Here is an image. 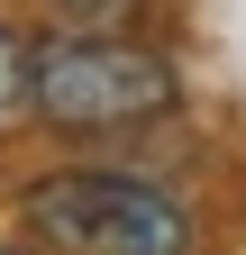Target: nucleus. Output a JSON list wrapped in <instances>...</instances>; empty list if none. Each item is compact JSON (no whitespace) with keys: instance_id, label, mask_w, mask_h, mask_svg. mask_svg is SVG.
I'll return each mask as SVG.
<instances>
[{"instance_id":"2","label":"nucleus","mask_w":246,"mask_h":255,"mask_svg":"<svg viewBox=\"0 0 246 255\" xmlns=\"http://www.w3.org/2000/svg\"><path fill=\"white\" fill-rule=\"evenodd\" d=\"M27 110L55 128H137L173 110V64L128 37H46L27 46Z\"/></svg>"},{"instance_id":"3","label":"nucleus","mask_w":246,"mask_h":255,"mask_svg":"<svg viewBox=\"0 0 246 255\" xmlns=\"http://www.w3.org/2000/svg\"><path fill=\"white\" fill-rule=\"evenodd\" d=\"M9 110H27V46L0 27V119H9Z\"/></svg>"},{"instance_id":"5","label":"nucleus","mask_w":246,"mask_h":255,"mask_svg":"<svg viewBox=\"0 0 246 255\" xmlns=\"http://www.w3.org/2000/svg\"><path fill=\"white\" fill-rule=\"evenodd\" d=\"M0 255H9V246H0Z\"/></svg>"},{"instance_id":"4","label":"nucleus","mask_w":246,"mask_h":255,"mask_svg":"<svg viewBox=\"0 0 246 255\" xmlns=\"http://www.w3.org/2000/svg\"><path fill=\"white\" fill-rule=\"evenodd\" d=\"M64 9H73V18H119L128 0H64Z\"/></svg>"},{"instance_id":"1","label":"nucleus","mask_w":246,"mask_h":255,"mask_svg":"<svg viewBox=\"0 0 246 255\" xmlns=\"http://www.w3.org/2000/svg\"><path fill=\"white\" fill-rule=\"evenodd\" d=\"M27 228L55 255H192V210L146 173H46Z\"/></svg>"}]
</instances>
